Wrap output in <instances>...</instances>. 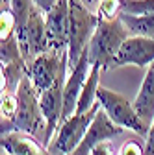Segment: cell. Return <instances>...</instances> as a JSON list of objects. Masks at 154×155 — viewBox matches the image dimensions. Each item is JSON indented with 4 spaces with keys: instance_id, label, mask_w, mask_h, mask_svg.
I'll list each match as a JSON object with an SVG mask.
<instances>
[{
    "instance_id": "24",
    "label": "cell",
    "mask_w": 154,
    "mask_h": 155,
    "mask_svg": "<svg viewBox=\"0 0 154 155\" xmlns=\"http://www.w3.org/2000/svg\"><path fill=\"white\" fill-rule=\"evenodd\" d=\"M33 2H35V6H37V8H41L45 13H48V11L58 4V0H33Z\"/></svg>"
},
{
    "instance_id": "2",
    "label": "cell",
    "mask_w": 154,
    "mask_h": 155,
    "mask_svg": "<svg viewBox=\"0 0 154 155\" xmlns=\"http://www.w3.org/2000/svg\"><path fill=\"white\" fill-rule=\"evenodd\" d=\"M130 35V30L124 26V22L119 17L113 21H100L87 45L91 65L97 63L102 67V70H113L119 48Z\"/></svg>"
},
{
    "instance_id": "22",
    "label": "cell",
    "mask_w": 154,
    "mask_h": 155,
    "mask_svg": "<svg viewBox=\"0 0 154 155\" xmlns=\"http://www.w3.org/2000/svg\"><path fill=\"white\" fill-rule=\"evenodd\" d=\"M145 155H154V120H152V124H150L147 140H145Z\"/></svg>"
},
{
    "instance_id": "6",
    "label": "cell",
    "mask_w": 154,
    "mask_h": 155,
    "mask_svg": "<svg viewBox=\"0 0 154 155\" xmlns=\"http://www.w3.org/2000/svg\"><path fill=\"white\" fill-rule=\"evenodd\" d=\"M67 70H69V52L47 50L28 61L26 74L30 76L37 92H41L52 87L60 78L67 76Z\"/></svg>"
},
{
    "instance_id": "26",
    "label": "cell",
    "mask_w": 154,
    "mask_h": 155,
    "mask_svg": "<svg viewBox=\"0 0 154 155\" xmlns=\"http://www.w3.org/2000/svg\"><path fill=\"white\" fill-rule=\"evenodd\" d=\"M0 155H11L9 151H6V150H2V153H0Z\"/></svg>"
},
{
    "instance_id": "10",
    "label": "cell",
    "mask_w": 154,
    "mask_h": 155,
    "mask_svg": "<svg viewBox=\"0 0 154 155\" xmlns=\"http://www.w3.org/2000/svg\"><path fill=\"white\" fill-rule=\"evenodd\" d=\"M69 0H58V4L47 13V37L48 50L67 52L69 48Z\"/></svg>"
},
{
    "instance_id": "3",
    "label": "cell",
    "mask_w": 154,
    "mask_h": 155,
    "mask_svg": "<svg viewBox=\"0 0 154 155\" xmlns=\"http://www.w3.org/2000/svg\"><path fill=\"white\" fill-rule=\"evenodd\" d=\"M71 17H69V70L78 65L84 50L87 48L91 37L97 30L100 18L87 8L82 0H69Z\"/></svg>"
},
{
    "instance_id": "20",
    "label": "cell",
    "mask_w": 154,
    "mask_h": 155,
    "mask_svg": "<svg viewBox=\"0 0 154 155\" xmlns=\"http://www.w3.org/2000/svg\"><path fill=\"white\" fill-rule=\"evenodd\" d=\"M15 26H17V21H15L11 8H6L0 11V41L11 37L15 33Z\"/></svg>"
},
{
    "instance_id": "23",
    "label": "cell",
    "mask_w": 154,
    "mask_h": 155,
    "mask_svg": "<svg viewBox=\"0 0 154 155\" xmlns=\"http://www.w3.org/2000/svg\"><path fill=\"white\" fill-rule=\"evenodd\" d=\"M91 155H115V153H113V146L106 140V142H102V144H99L95 148L91 151Z\"/></svg>"
},
{
    "instance_id": "15",
    "label": "cell",
    "mask_w": 154,
    "mask_h": 155,
    "mask_svg": "<svg viewBox=\"0 0 154 155\" xmlns=\"http://www.w3.org/2000/svg\"><path fill=\"white\" fill-rule=\"evenodd\" d=\"M100 72H102V67L100 65H91V70L87 74V80L82 87V92H80V98H78V105H76V111L74 113H86L89 111L95 104H97V91H99V80H100Z\"/></svg>"
},
{
    "instance_id": "25",
    "label": "cell",
    "mask_w": 154,
    "mask_h": 155,
    "mask_svg": "<svg viewBox=\"0 0 154 155\" xmlns=\"http://www.w3.org/2000/svg\"><path fill=\"white\" fill-rule=\"evenodd\" d=\"M82 2H84L87 8H95V6H99V2H100V0H82Z\"/></svg>"
},
{
    "instance_id": "7",
    "label": "cell",
    "mask_w": 154,
    "mask_h": 155,
    "mask_svg": "<svg viewBox=\"0 0 154 155\" xmlns=\"http://www.w3.org/2000/svg\"><path fill=\"white\" fill-rule=\"evenodd\" d=\"M19 43H21V50L26 63L30 59H33L35 55H39L43 52L48 50V37H47V13L33 6L28 22L24 26V30L17 35Z\"/></svg>"
},
{
    "instance_id": "17",
    "label": "cell",
    "mask_w": 154,
    "mask_h": 155,
    "mask_svg": "<svg viewBox=\"0 0 154 155\" xmlns=\"http://www.w3.org/2000/svg\"><path fill=\"white\" fill-rule=\"evenodd\" d=\"M121 13L154 15V0H121Z\"/></svg>"
},
{
    "instance_id": "19",
    "label": "cell",
    "mask_w": 154,
    "mask_h": 155,
    "mask_svg": "<svg viewBox=\"0 0 154 155\" xmlns=\"http://www.w3.org/2000/svg\"><path fill=\"white\" fill-rule=\"evenodd\" d=\"M2 98V104H0V111H2V120H11L15 113H17V107H19V98H17V92H9V91H4L0 94Z\"/></svg>"
},
{
    "instance_id": "5",
    "label": "cell",
    "mask_w": 154,
    "mask_h": 155,
    "mask_svg": "<svg viewBox=\"0 0 154 155\" xmlns=\"http://www.w3.org/2000/svg\"><path fill=\"white\" fill-rule=\"evenodd\" d=\"M97 100L102 104V107L108 113V116L117 126H121L123 129H132V131H136L139 137H145L147 139L150 126L138 114L134 104H130L123 94H119V92H115L111 89H106V87L99 85Z\"/></svg>"
},
{
    "instance_id": "16",
    "label": "cell",
    "mask_w": 154,
    "mask_h": 155,
    "mask_svg": "<svg viewBox=\"0 0 154 155\" xmlns=\"http://www.w3.org/2000/svg\"><path fill=\"white\" fill-rule=\"evenodd\" d=\"M119 18L124 22V26L130 30L132 35H141L154 39V15H130L121 13Z\"/></svg>"
},
{
    "instance_id": "21",
    "label": "cell",
    "mask_w": 154,
    "mask_h": 155,
    "mask_svg": "<svg viewBox=\"0 0 154 155\" xmlns=\"http://www.w3.org/2000/svg\"><path fill=\"white\" fill-rule=\"evenodd\" d=\"M117 155H145V146H141L138 140H128L119 148Z\"/></svg>"
},
{
    "instance_id": "14",
    "label": "cell",
    "mask_w": 154,
    "mask_h": 155,
    "mask_svg": "<svg viewBox=\"0 0 154 155\" xmlns=\"http://www.w3.org/2000/svg\"><path fill=\"white\" fill-rule=\"evenodd\" d=\"M134 107H136L138 114L150 126L154 120V61L147 67V74L143 78L136 100H134Z\"/></svg>"
},
{
    "instance_id": "9",
    "label": "cell",
    "mask_w": 154,
    "mask_h": 155,
    "mask_svg": "<svg viewBox=\"0 0 154 155\" xmlns=\"http://www.w3.org/2000/svg\"><path fill=\"white\" fill-rule=\"evenodd\" d=\"M67 76L60 78L52 87L39 92V104L43 109V114L47 118V129L41 137V142L48 148V142L54 139L56 129L61 122V111H63V85Z\"/></svg>"
},
{
    "instance_id": "8",
    "label": "cell",
    "mask_w": 154,
    "mask_h": 155,
    "mask_svg": "<svg viewBox=\"0 0 154 155\" xmlns=\"http://www.w3.org/2000/svg\"><path fill=\"white\" fill-rule=\"evenodd\" d=\"M119 133H123V127L117 126L104 111V107H100L97 111V116L93 118L91 126L87 127L84 139L80 140V144L76 146L69 155H91V151L97 148L99 144L117 137Z\"/></svg>"
},
{
    "instance_id": "1",
    "label": "cell",
    "mask_w": 154,
    "mask_h": 155,
    "mask_svg": "<svg viewBox=\"0 0 154 155\" xmlns=\"http://www.w3.org/2000/svg\"><path fill=\"white\" fill-rule=\"evenodd\" d=\"M17 98H19V107H17L15 116L11 120H2L0 122L2 133L24 131V133L33 135V137L37 133H45L47 118H45L41 104H39V92H37V89L33 87L28 74H24V78L21 80V83H19Z\"/></svg>"
},
{
    "instance_id": "13",
    "label": "cell",
    "mask_w": 154,
    "mask_h": 155,
    "mask_svg": "<svg viewBox=\"0 0 154 155\" xmlns=\"http://www.w3.org/2000/svg\"><path fill=\"white\" fill-rule=\"evenodd\" d=\"M2 150L9 151L11 155H52L48 148L37 140L33 135L24 131H8L0 137Z\"/></svg>"
},
{
    "instance_id": "18",
    "label": "cell",
    "mask_w": 154,
    "mask_h": 155,
    "mask_svg": "<svg viewBox=\"0 0 154 155\" xmlns=\"http://www.w3.org/2000/svg\"><path fill=\"white\" fill-rule=\"evenodd\" d=\"M97 15L100 21H113L121 15V0H100L97 6Z\"/></svg>"
},
{
    "instance_id": "12",
    "label": "cell",
    "mask_w": 154,
    "mask_h": 155,
    "mask_svg": "<svg viewBox=\"0 0 154 155\" xmlns=\"http://www.w3.org/2000/svg\"><path fill=\"white\" fill-rule=\"evenodd\" d=\"M152 61H154V39L130 35L119 48V54L115 57V68L123 65L149 67Z\"/></svg>"
},
{
    "instance_id": "4",
    "label": "cell",
    "mask_w": 154,
    "mask_h": 155,
    "mask_svg": "<svg viewBox=\"0 0 154 155\" xmlns=\"http://www.w3.org/2000/svg\"><path fill=\"white\" fill-rule=\"evenodd\" d=\"M102 107L100 102H97L89 111L86 113H72L71 116H67L65 120L60 122L56 129L54 139L50 140L48 151L52 155H69L76 146L80 144V140L84 139V135L87 131V127L91 126L93 118L97 116V111Z\"/></svg>"
},
{
    "instance_id": "11",
    "label": "cell",
    "mask_w": 154,
    "mask_h": 155,
    "mask_svg": "<svg viewBox=\"0 0 154 155\" xmlns=\"http://www.w3.org/2000/svg\"><path fill=\"white\" fill-rule=\"evenodd\" d=\"M91 70V61H89V54L87 48L84 50L82 57L78 65H76L72 70H69V76L65 80L63 85V111H61V120H65L67 116H71L76 111V105H78V98H80V92L82 87L87 80V74Z\"/></svg>"
}]
</instances>
